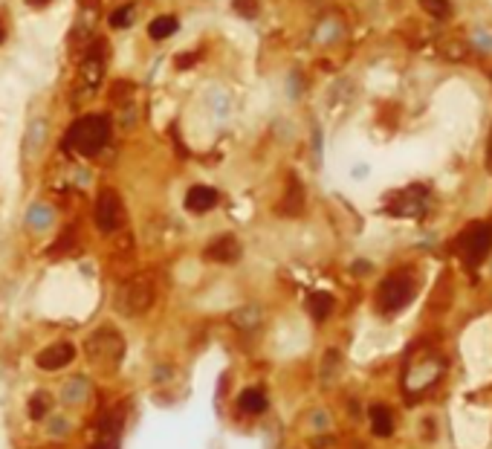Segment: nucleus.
Masks as SVG:
<instances>
[{
  "label": "nucleus",
  "mask_w": 492,
  "mask_h": 449,
  "mask_svg": "<svg viewBox=\"0 0 492 449\" xmlns=\"http://www.w3.org/2000/svg\"><path fill=\"white\" fill-rule=\"evenodd\" d=\"M78 3L85 6V9H96V6H98V0H78Z\"/></svg>",
  "instance_id": "nucleus-24"
},
{
  "label": "nucleus",
  "mask_w": 492,
  "mask_h": 449,
  "mask_svg": "<svg viewBox=\"0 0 492 449\" xmlns=\"http://www.w3.org/2000/svg\"><path fill=\"white\" fill-rule=\"evenodd\" d=\"M420 9L425 15H432V18H437V21H449V15H452L449 0H420Z\"/></svg>",
  "instance_id": "nucleus-16"
},
{
  "label": "nucleus",
  "mask_w": 492,
  "mask_h": 449,
  "mask_svg": "<svg viewBox=\"0 0 492 449\" xmlns=\"http://www.w3.org/2000/svg\"><path fill=\"white\" fill-rule=\"evenodd\" d=\"M102 73H105V55H93L90 53V58L81 64V78H85V85L87 87H96L98 82H102Z\"/></svg>",
  "instance_id": "nucleus-15"
},
{
  "label": "nucleus",
  "mask_w": 492,
  "mask_h": 449,
  "mask_svg": "<svg viewBox=\"0 0 492 449\" xmlns=\"http://www.w3.org/2000/svg\"><path fill=\"white\" fill-rule=\"evenodd\" d=\"M119 438H122V414L107 412L102 418V423H98L96 449H119Z\"/></svg>",
  "instance_id": "nucleus-8"
},
{
  "label": "nucleus",
  "mask_w": 492,
  "mask_h": 449,
  "mask_svg": "<svg viewBox=\"0 0 492 449\" xmlns=\"http://www.w3.org/2000/svg\"><path fill=\"white\" fill-rule=\"evenodd\" d=\"M304 212V186L290 177V186H287V195L284 200L278 203V215H284V218H299Z\"/></svg>",
  "instance_id": "nucleus-10"
},
{
  "label": "nucleus",
  "mask_w": 492,
  "mask_h": 449,
  "mask_svg": "<svg viewBox=\"0 0 492 449\" xmlns=\"http://www.w3.org/2000/svg\"><path fill=\"white\" fill-rule=\"evenodd\" d=\"M232 9L240 15V18H255L261 12V3L258 0H232Z\"/></svg>",
  "instance_id": "nucleus-18"
},
{
  "label": "nucleus",
  "mask_w": 492,
  "mask_h": 449,
  "mask_svg": "<svg viewBox=\"0 0 492 449\" xmlns=\"http://www.w3.org/2000/svg\"><path fill=\"white\" fill-rule=\"evenodd\" d=\"M0 41H3V24H0Z\"/></svg>",
  "instance_id": "nucleus-25"
},
{
  "label": "nucleus",
  "mask_w": 492,
  "mask_h": 449,
  "mask_svg": "<svg viewBox=\"0 0 492 449\" xmlns=\"http://www.w3.org/2000/svg\"><path fill=\"white\" fill-rule=\"evenodd\" d=\"M29 6H35V9H44V6H49V0H26Z\"/></svg>",
  "instance_id": "nucleus-23"
},
{
  "label": "nucleus",
  "mask_w": 492,
  "mask_h": 449,
  "mask_svg": "<svg viewBox=\"0 0 492 449\" xmlns=\"http://www.w3.org/2000/svg\"><path fill=\"white\" fill-rule=\"evenodd\" d=\"M73 357H76V348L70 342H55V345L44 348L35 357V362H38V368H44V371H58V368L70 365Z\"/></svg>",
  "instance_id": "nucleus-7"
},
{
  "label": "nucleus",
  "mask_w": 492,
  "mask_h": 449,
  "mask_svg": "<svg viewBox=\"0 0 492 449\" xmlns=\"http://www.w3.org/2000/svg\"><path fill=\"white\" fill-rule=\"evenodd\" d=\"M130 21H134V6H122L110 15V26H116V29L130 26Z\"/></svg>",
  "instance_id": "nucleus-19"
},
{
  "label": "nucleus",
  "mask_w": 492,
  "mask_h": 449,
  "mask_svg": "<svg viewBox=\"0 0 492 449\" xmlns=\"http://www.w3.org/2000/svg\"><path fill=\"white\" fill-rule=\"evenodd\" d=\"M333 296L331 293H310V299H307V310H310V316L316 319V322H324L327 316L333 313Z\"/></svg>",
  "instance_id": "nucleus-13"
},
{
  "label": "nucleus",
  "mask_w": 492,
  "mask_h": 449,
  "mask_svg": "<svg viewBox=\"0 0 492 449\" xmlns=\"http://www.w3.org/2000/svg\"><path fill=\"white\" fill-rule=\"evenodd\" d=\"M177 18L174 15H162V18H154L151 21V26H148V35H151L154 41H166V38H171L174 32H177Z\"/></svg>",
  "instance_id": "nucleus-14"
},
{
  "label": "nucleus",
  "mask_w": 492,
  "mask_h": 449,
  "mask_svg": "<svg viewBox=\"0 0 492 449\" xmlns=\"http://www.w3.org/2000/svg\"><path fill=\"white\" fill-rule=\"evenodd\" d=\"M486 171L492 174V131H489V139H486Z\"/></svg>",
  "instance_id": "nucleus-22"
},
{
  "label": "nucleus",
  "mask_w": 492,
  "mask_h": 449,
  "mask_svg": "<svg viewBox=\"0 0 492 449\" xmlns=\"http://www.w3.org/2000/svg\"><path fill=\"white\" fill-rule=\"evenodd\" d=\"M174 64H177V70H186V67H194V64H197V55H194V53H179V55L174 58Z\"/></svg>",
  "instance_id": "nucleus-21"
},
{
  "label": "nucleus",
  "mask_w": 492,
  "mask_h": 449,
  "mask_svg": "<svg viewBox=\"0 0 492 449\" xmlns=\"http://www.w3.org/2000/svg\"><path fill=\"white\" fill-rule=\"evenodd\" d=\"M218 206V191L211 186H191L186 195V209L194 215H206Z\"/></svg>",
  "instance_id": "nucleus-9"
},
{
  "label": "nucleus",
  "mask_w": 492,
  "mask_h": 449,
  "mask_svg": "<svg viewBox=\"0 0 492 449\" xmlns=\"http://www.w3.org/2000/svg\"><path fill=\"white\" fill-rule=\"evenodd\" d=\"M455 249L466 267H481L486 261V255L492 252V227L489 223H469V227L457 235Z\"/></svg>",
  "instance_id": "nucleus-2"
},
{
  "label": "nucleus",
  "mask_w": 492,
  "mask_h": 449,
  "mask_svg": "<svg viewBox=\"0 0 492 449\" xmlns=\"http://www.w3.org/2000/svg\"><path fill=\"white\" fill-rule=\"evenodd\" d=\"M238 409L243 414H261L267 409V394L264 389H246L240 397H238Z\"/></svg>",
  "instance_id": "nucleus-12"
},
{
  "label": "nucleus",
  "mask_w": 492,
  "mask_h": 449,
  "mask_svg": "<svg viewBox=\"0 0 492 449\" xmlns=\"http://www.w3.org/2000/svg\"><path fill=\"white\" fill-rule=\"evenodd\" d=\"M49 409H53V400H49V394H46V391H38L35 397L29 400V414H32V418H35V421H41Z\"/></svg>",
  "instance_id": "nucleus-17"
},
{
  "label": "nucleus",
  "mask_w": 492,
  "mask_h": 449,
  "mask_svg": "<svg viewBox=\"0 0 492 449\" xmlns=\"http://www.w3.org/2000/svg\"><path fill=\"white\" fill-rule=\"evenodd\" d=\"M93 218H96V227L102 229V232H116L125 223V203H122V197L113 188H105L102 195H98V200H96Z\"/></svg>",
  "instance_id": "nucleus-5"
},
{
  "label": "nucleus",
  "mask_w": 492,
  "mask_h": 449,
  "mask_svg": "<svg viewBox=\"0 0 492 449\" xmlns=\"http://www.w3.org/2000/svg\"><path fill=\"white\" fill-rule=\"evenodd\" d=\"M107 139H110V119L102 114H90V116H81L67 131L64 148L81 157H96L107 146Z\"/></svg>",
  "instance_id": "nucleus-1"
},
{
  "label": "nucleus",
  "mask_w": 492,
  "mask_h": 449,
  "mask_svg": "<svg viewBox=\"0 0 492 449\" xmlns=\"http://www.w3.org/2000/svg\"><path fill=\"white\" fill-rule=\"evenodd\" d=\"M368 418H371V429H374L376 438H388L391 432H394V414H391L388 406L374 403V406L368 409Z\"/></svg>",
  "instance_id": "nucleus-11"
},
{
  "label": "nucleus",
  "mask_w": 492,
  "mask_h": 449,
  "mask_svg": "<svg viewBox=\"0 0 492 449\" xmlns=\"http://www.w3.org/2000/svg\"><path fill=\"white\" fill-rule=\"evenodd\" d=\"M151 301H154V284L151 279H130L128 284H122V290L116 293V308L128 316H139L145 313L148 308H151Z\"/></svg>",
  "instance_id": "nucleus-4"
},
{
  "label": "nucleus",
  "mask_w": 492,
  "mask_h": 449,
  "mask_svg": "<svg viewBox=\"0 0 492 449\" xmlns=\"http://www.w3.org/2000/svg\"><path fill=\"white\" fill-rule=\"evenodd\" d=\"M414 290H417V281H414L412 272H394V276H388L380 284L376 304H380L383 313H397L414 299Z\"/></svg>",
  "instance_id": "nucleus-3"
},
{
  "label": "nucleus",
  "mask_w": 492,
  "mask_h": 449,
  "mask_svg": "<svg viewBox=\"0 0 492 449\" xmlns=\"http://www.w3.org/2000/svg\"><path fill=\"white\" fill-rule=\"evenodd\" d=\"M41 131H44V122H32V131H29V139H26V146H29V151L35 154L38 148V139H41Z\"/></svg>",
  "instance_id": "nucleus-20"
},
{
  "label": "nucleus",
  "mask_w": 492,
  "mask_h": 449,
  "mask_svg": "<svg viewBox=\"0 0 492 449\" xmlns=\"http://www.w3.org/2000/svg\"><path fill=\"white\" fill-rule=\"evenodd\" d=\"M203 258L215 264H232L240 258V240L235 235H220L203 249Z\"/></svg>",
  "instance_id": "nucleus-6"
}]
</instances>
